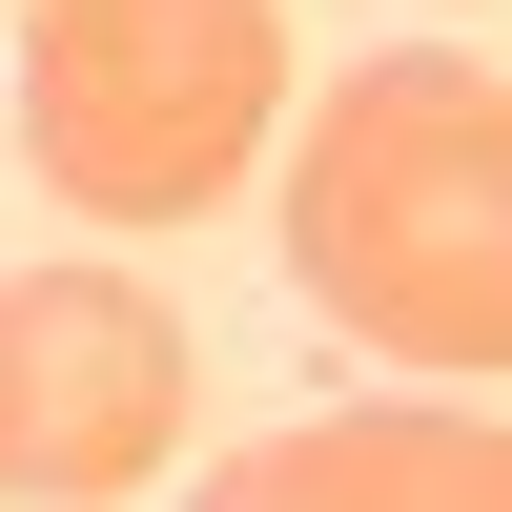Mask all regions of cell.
Masks as SVG:
<instances>
[{
	"label": "cell",
	"instance_id": "obj_2",
	"mask_svg": "<svg viewBox=\"0 0 512 512\" xmlns=\"http://www.w3.org/2000/svg\"><path fill=\"white\" fill-rule=\"evenodd\" d=\"M287 123V0H21V164L62 226H205Z\"/></svg>",
	"mask_w": 512,
	"mask_h": 512
},
{
	"label": "cell",
	"instance_id": "obj_3",
	"mask_svg": "<svg viewBox=\"0 0 512 512\" xmlns=\"http://www.w3.org/2000/svg\"><path fill=\"white\" fill-rule=\"evenodd\" d=\"M205 369L164 328V287L123 267H0V492L21 512H103L185 451Z\"/></svg>",
	"mask_w": 512,
	"mask_h": 512
},
{
	"label": "cell",
	"instance_id": "obj_4",
	"mask_svg": "<svg viewBox=\"0 0 512 512\" xmlns=\"http://www.w3.org/2000/svg\"><path fill=\"white\" fill-rule=\"evenodd\" d=\"M185 512H512V431L492 410H308V431H246Z\"/></svg>",
	"mask_w": 512,
	"mask_h": 512
},
{
	"label": "cell",
	"instance_id": "obj_1",
	"mask_svg": "<svg viewBox=\"0 0 512 512\" xmlns=\"http://www.w3.org/2000/svg\"><path fill=\"white\" fill-rule=\"evenodd\" d=\"M287 287L431 390L512 369V103L472 41H390L287 123Z\"/></svg>",
	"mask_w": 512,
	"mask_h": 512
}]
</instances>
